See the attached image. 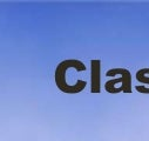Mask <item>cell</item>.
<instances>
[{"instance_id": "1", "label": "cell", "mask_w": 149, "mask_h": 141, "mask_svg": "<svg viewBox=\"0 0 149 141\" xmlns=\"http://www.w3.org/2000/svg\"><path fill=\"white\" fill-rule=\"evenodd\" d=\"M92 93H100V60H92Z\"/></svg>"}, {"instance_id": "2", "label": "cell", "mask_w": 149, "mask_h": 141, "mask_svg": "<svg viewBox=\"0 0 149 141\" xmlns=\"http://www.w3.org/2000/svg\"><path fill=\"white\" fill-rule=\"evenodd\" d=\"M136 79L142 82V84H148L149 85V77H146V72H144V68L143 69H140L139 72L136 73ZM136 89L141 93H144V94H148L149 93V88H146V87H142V86H136Z\"/></svg>"}]
</instances>
